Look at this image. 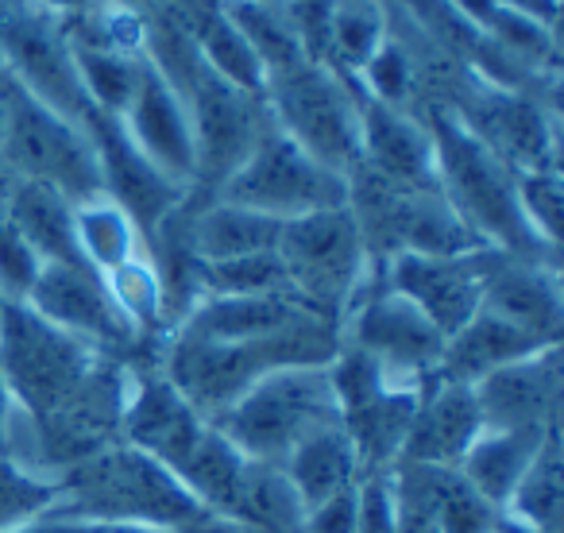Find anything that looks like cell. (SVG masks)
Listing matches in <instances>:
<instances>
[{
    "label": "cell",
    "instance_id": "6da1fadb",
    "mask_svg": "<svg viewBox=\"0 0 564 533\" xmlns=\"http://www.w3.org/2000/svg\"><path fill=\"white\" fill-rule=\"evenodd\" d=\"M40 518V514H35ZM43 518L105 525H163L182 533H240L213 518L171 471L132 445H105L101 453L70 464L63 483L51 487Z\"/></svg>",
    "mask_w": 564,
    "mask_h": 533
},
{
    "label": "cell",
    "instance_id": "7a4b0ae2",
    "mask_svg": "<svg viewBox=\"0 0 564 533\" xmlns=\"http://www.w3.org/2000/svg\"><path fill=\"white\" fill-rule=\"evenodd\" d=\"M345 329L337 317L310 314L291 329L243 345H213L178 333L166 352V383L205 417L217 422L251 383L282 368H325L337 356Z\"/></svg>",
    "mask_w": 564,
    "mask_h": 533
},
{
    "label": "cell",
    "instance_id": "3957f363",
    "mask_svg": "<svg viewBox=\"0 0 564 533\" xmlns=\"http://www.w3.org/2000/svg\"><path fill=\"white\" fill-rule=\"evenodd\" d=\"M417 117L430 128L437 189L453 205L456 217L468 225V232L484 248L553 263V248H545L533 236V228L518 209V174L441 105H422Z\"/></svg>",
    "mask_w": 564,
    "mask_h": 533
},
{
    "label": "cell",
    "instance_id": "277c9868",
    "mask_svg": "<svg viewBox=\"0 0 564 533\" xmlns=\"http://www.w3.org/2000/svg\"><path fill=\"white\" fill-rule=\"evenodd\" d=\"M333 422H340V410L325 368H282L251 383L213 425L251 460L282 464Z\"/></svg>",
    "mask_w": 564,
    "mask_h": 533
},
{
    "label": "cell",
    "instance_id": "5b68a950",
    "mask_svg": "<svg viewBox=\"0 0 564 533\" xmlns=\"http://www.w3.org/2000/svg\"><path fill=\"white\" fill-rule=\"evenodd\" d=\"M271 124L340 178L360 166V86L325 63H302L263 86Z\"/></svg>",
    "mask_w": 564,
    "mask_h": 533
},
{
    "label": "cell",
    "instance_id": "8992f818",
    "mask_svg": "<svg viewBox=\"0 0 564 533\" xmlns=\"http://www.w3.org/2000/svg\"><path fill=\"white\" fill-rule=\"evenodd\" d=\"M0 89L9 101L0 163L17 178H32L58 189L74 205L101 194V163H97V148L86 128L32 97L4 70H0Z\"/></svg>",
    "mask_w": 564,
    "mask_h": 533
},
{
    "label": "cell",
    "instance_id": "52a82bcc",
    "mask_svg": "<svg viewBox=\"0 0 564 533\" xmlns=\"http://www.w3.org/2000/svg\"><path fill=\"white\" fill-rule=\"evenodd\" d=\"M274 255L286 271L294 298L337 322L356 291L368 283L371 259L348 205L282 220Z\"/></svg>",
    "mask_w": 564,
    "mask_h": 533
},
{
    "label": "cell",
    "instance_id": "ba28073f",
    "mask_svg": "<svg viewBox=\"0 0 564 533\" xmlns=\"http://www.w3.org/2000/svg\"><path fill=\"white\" fill-rule=\"evenodd\" d=\"M220 202L256 209L271 220H294L306 213L348 205V178L322 166L274 124L263 128L251 155L217 189Z\"/></svg>",
    "mask_w": 564,
    "mask_h": 533
},
{
    "label": "cell",
    "instance_id": "9c48e42d",
    "mask_svg": "<svg viewBox=\"0 0 564 533\" xmlns=\"http://www.w3.org/2000/svg\"><path fill=\"white\" fill-rule=\"evenodd\" d=\"M182 101H186L189 124H194V159H197L189 197L209 202L232 178L236 166L251 155L263 128L271 124V112H267L263 97L228 86L205 63H197L194 78L182 89Z\"/></svg>",
    "mask_w": 564,
    "mask_h": 533
},
{
    "label": "cell",
    "instance_id": "30bf717a",
    "mask_svg": "<svg viewBox=\"0 0 564 533\" xmlns=\"http://www.w3.org/2000/svg\"><path fill=\"white\" fill-rule=\"evenodd\" d=\"M0 63L12 81L86 128L94 120L86 89H82L74 47L63 20L35 9L32 0H0Z\"/></svg>",
    "mask_w": 564,
    "mask_h": 533
},
{
    "label": "cell",
    "instance_id": "8fae6325",
    "mask_svg": "<svg viewBox=\"0 0 564 533\" xmlns=\"http://www.w3.org/2000/svg\"><path fill=\"white\" fill-rule=\"evenodd\" d=\"M345 314L348 322H340V329H348L345 340L360 348V352H368L371 360H379V368L387 371V379L394 387L422 391L430 383L433 371H437L445 337L402 294H394L387 283H364L356 291V298L348 302Z\"/></svg>",
    "mask_w": 564,
    "mask_h": 533
},
{
    "label": "cell",
    "instance_id": "7c38bea8",
    "mask_svg": "<svg viewBox=\"0 0 564 533\" xmlns=\"http://www.w3.org/2000/svg\"><path fill=\"white\" fill-rule=\"evenodd\" d=\"M20 306L89 348H128L135 340L105 279L86 263H43Z\"/></svg>",
    "mask_w": 564,
    "mask_h": 533
},
{
    "label": "cell",
    "instance_id": "4fadbf2b",
    "mask_svg": "<svg viewBox=\"0 0 564 533\" xmlns=\"http://www.w3.org/2000/svg\"><path fill=\"white\" fill-rule=\"evenodd\" d=\"M479 309L514 325L541 345H556L564 322L556 266L549 259L484 248L479 251Z\"/></svg>",
    "mask_w": 564,
    "mask_h": 533
},
{
    "label": "cell",
    "instance_id": "5bb4252c",
    "mask_svg": "<svg viewBox=\"0 0 564 533\" xmlns=\"http://www.w3.org/2000/svg\"><path fill=\"white\" fill-rule=\"evenodd\" d=\"M89 140L97 148V163H101V194L109 197L112 205L128 213L140 236L148 240L182 202H186L189 189L174 186L132 140L120 128L117 117H105V112H94V120L86 124Z\"/></svg>",
    "mask_w": 564,
    "mask_h": 533
},
{
    "label": "cell",
    "instance_id": "9a60e30c",
    "mask_svg": "<svg viewBox=\"0 0 564 533\" xmlns=\"http://www.w3.org/2000/svg\"><path fill=\"white\" fill-rule=\"evenodd\" d=\"M479 251L468 255H402L379 263L383 283L410 302L441 337H453L479 314Z\"/></svg>",
    "mask_w": 564,
    "mask_h": 533
},
{
    "label": "cell",
    "instance_id": "2e32d148",
    "mask_svg": "<svg viewBox=\"0 0 564 533\" xmlns=\"http://www.w3.org/2000/svg\"><path fill=\"white\" fill-rule=\"evenodd\" d=\"M120 128L128 132V140L174 182V186L189 189L194 186V124H189V109L182 101V94L155 70L143 66L140 86H135L128 109L120 112Z\"/></svg>",
    "mask_w": 564,
    "mask_h": 533
},
{
    "label": "cell",
    "instance_id": "e0dca14e",
    "mask_svg": "<svg viewBox=\"0 0 564 533\" xmlns=\"http://www.w3.org/2000/svg\"><path fill=\"white\" fill-rule=\"evenodd\" d=\"M479 414L487 429H545L561 410V345L538 348L533 356L507 363L479 379Z\"/></svg>",
    "mask_w": 564,
    "mask_h": 533
},
{
    "label": "cell",
    "instance_id": "ac0fdd59",
    "mask_svg": "<svg viewBox=\"0 0 564 533\" xmlns=\"http://www.w3.org/2000/svg\"><path fill=\"white\" fill-rule=\"evenodd\" d=\"M120 425L128 437L124 445L148 453L174 476L189 460V453L202 445L213 422H205L166 379H140L124 399Z\"/></svg>",
    "mask_w": 564,
    "mask_h": 533
},
{
    "label": "cell",
    "instance_id": "d6986e66",
    "mask_svg": "<svg viewBox=\"0 0 564 533\" xmlns=\"http://www.w3.org/2000/svg\"><path fill=\"white\" fill-rule=\"evenodd\" d=\"M484 429L487 425L471 387L430 379L422 387V394H417V410H414V422H410L399 464L456 468Z\"/></svg>",
    "mask_w": 564,
    "mask_h": 533
},
{
    "label": "cell",
    "instance_id": "ffe728a7",
    "mask_svg": "<svg viewBox=\"0 0 564 533\" xmlns=\"http://www.w3.org/2000/svg\"><path fill=\"white\" fill-rule=\"evenodd\" d=\"M360 166L391 186H437L425 120L360 94Z\"/></svg>",
    "mask_w": 564,
    "mask_h": 533
},
{
    "label": "cell",
    "instance_id": "44dd1931",
    "mask_svg": "<svg viewBox=\"0 0 564 533\" xmlns=\"http://www.w3.org/2000/svg\"><path fill=\"white\" fill-rule=\"evenodd\" d=\"M317 314L294 294H256V298H202L186 317L182 329L186 337L213 340V345H243V340H263L271 333L291 329L294 322Z\"/></svg>",
    "mask_w": 564,
    "mask_h": 533
},
{
    "label": "cell",
    "instance_id": "7402d4cb",
    "mask_svg": "<svg viewBox=\"0 0 564 533\" xmlns=\"http://www.w3.org/2000/svg\"><path fill=\"white\" fill-rule=\"evenodd\" d=\"M538 348H549V345L525 337L522 329H514V325L499 322L495 314L479 309L468 325H460L453 337H445V348H441L433 379L476 387L479 379H487L491 371L507 368V363L522 360V356H533Z\"/></svg>",
    "mask_w": 564,
    "mask_h": 533
},
{
    "label": "cell",
    "instance_id": "603a6c76",
    "mask_svg": "<svg viewBox=\"0 0 564 533\" xmlns=\"http://www.w3.org/2000/svg\"><path fill=\"white\" fill-rule=\"evenodd\" d=\"M186 209H189V243H194V255L202 263L259 255V251H274V243H279L282 220H271L256 209L220 202V197L197 202L189 194H186Z\"/></svg>",
    "mask_w": 564,
    "mask_h": 533
},
{
    "label": "cell",
    "instance_id": "cb8c5ba5",
    "mask_svg": "<svg viewBox=\"0 0 564 533\" xmlns=\"http://www.w3.org/2000/svg\"><path fill=\"white\" fill-rule=\"evenodd\" d=\"M549 429L553 425H545V429H484L476 445L464 453V460L456 464V471L479 499H487L495 510H507L510 494L522 483L525 468L533 464Z\"/></svg>",
    "mask_w": 564,
    "mask_h": 533
},
{
    "label": "cell",
    "instance_id": "d4e9b609",
    "mask_svg": "<svg viewBox=\"0 0 564 533\" xmlns=\"http://www.w3.org/2000/svg\"><path fill=\"white\" fill-rule=\"evenodd\" d=\"M9 220L40 255V263H86L74 236V202L32 178H17L9 189ZM89 266V263H86Z\"/></svg>",
    "mask_w": 564,
    "mask_h": 533
},
{
    "label": "cell",
    "instance_id": "484cf974",
    "mask_svg": "<svg viewBox=\"0 0 564 533\" xmlns=\"http://www.w3.org/2000/svg\"><path fill=\"white\" fill-rule=\"evenodd\" d=\"M286 483L294 487L299 502L306 510H314L317 502L333 499V494L348 491V487L360 483V460H356V448L348 440L345 425L333 422L325 429L310 433L299 448H294L286 460L279 464Z\"/></svg>",
    "mask_w": 564,
    "mask_h": 533
},
{
    "label": "cell",
    "instance_id": "4316f807",
    "mask_svg": "<svg viewBox=\"0 0 564 533\" xmlns=\"http://www.w3.org/2000/svg\"><path fill=\"white\" fill-rule=\"evenodd\" d=\"M225 522L240 533H302L306 507L286 483L279 464L248 460L225 507Z\"/></svg>",
    "mask_w": 564,
    "mask_h": 533
},
{
    "label": "cell",
    "instance_id": "83f0119b",
    "mask_svg": "<svg viewBox=\"0 0 564 533\" xmlns=\"http://www.w3.org/2000/svg\"><path fill=\"white\" fill-rule=\"evenodd\" d=\"M417 394L422 391H410V387H387L368 406L340 417L364 476L368 471H391L402 460V445H406L410 422H414Z\"/></svg>",
    "mask_w": 564,
    "mask_h": 533
},
{
    "label": "cell",
    "instance_id": "f1b7e54d",
    "mask_svg": "<svg viewBox=\"0 0 564 533\" xmlns=\"http://www.w3.org/2000/svg\"><path fill=\"white\" fill-rule=\"evenodd\" d=\"M391 35L387 4L379 0H329V24H325V55L322 63L340 78L356 81L379 43Z\"/></svg>",
    "mask_w": 564,
    "mask_h": 533
},
{
    "label": "cell",
    "instance_id": "f546056e",
    "mask_svg": "<svg viewBox=\"0 0 564 533\" xmlns=\"http://www.w3.org/2000/svg\"><path fill=\"white\" fill-rule=\"evenodd\" d=\"M228 17L240 28V35L248 40V47L256 51L259 66L267 78L286 74L302 63H314L302 43L299 28H294L286 4H263V0H225Z\"/></svg>",
    "mask_w": 564,
    "mask_h": 533
},
{
    "label": "cell",
    "instance_id": "4dcf8cb0",
    "mask_svg": "<svg viewBox=\"0 0 564 533\" xmlns=\"http://www.w3.org/2000/svg\"><path fill=\"white\" fill-rule=\"evenodd\" d=\"M561 507H564V460H561V429L553 425L502 514L530 525L538 533H561Z\"/></svg>",
    "mask_w": 564,
    "mask_h": 533
},
{
    "label": "cell",
    "instance_id": "1f68e13d",
    "mask_svg": "<svg viewBox=\"0 0 564 533\" xmlns=\"http://www.w3.org/2000/svg\"><path fill=\"white\" fill-rule=\"evenodd\" d=\"M74 236H78L82 259L94 266L97 275H109L112 266L128 263V259H135L143 251L140 228L105 194L74 205Z\"/></svg>",
    "mask_w": 564,
    "mask_h": 533
},
{
    "label": "cell",
    "instance_id": "d6a6232c",
    "mask_svg": "<svg viewBox=\"0 0 564 533\" xmlns=\"http://www.w3.org/2000/svg\"><path fill=\"white\" fill-rule=\"evenodd\" d=\"M202 298H256V294H291L286 271L274 251L259 255L225 259V263H202L197 271Z\"/></svg>",
    "mask_w": 564,
    "mask_h": 533
},
{
    "label": "cell",
    "instance_id": "836d02e7",
    "mask_svg": "<svg viewBox=\"0 0 564 533\" xmlns=\"http://www.w3.org/2000/svg\"><path fill=\"white\" fill-rule=\"evenodd\" d=\"M109 286V298L117 302V309L124 314V322L140 329H155L166 322V306H163V283L155 275V263L148 259V251H140L128 263L112 266L109 275H101Z\"/></svg>",
    "mask_w": 564,
    "mask_h": 533
},
{
    "label": "cell",
    "instance_id": "e575fe53",
    "mask_svg": "<svg viewBox=\"0 0 564 533\" xmlns=\"http://www.w3.org/2000/svg\"><path fill=\"white\" fill-rule=\"evenodd\" d=\"M502 510L479 499L456 468H441L437 487V533H491Z\"/></svg>",
    "mask_w": 564,
    "mask_h": 533
},
{
    "label": "cell",
    "instance_id": "d590c367",
    "mask_svg": "<svg viewBox=\"0 0 564 533\" xmlns=\"http://www.w3.org/2000/svg\"><path fill=\"white\" fill-rule=\"evenodd\" d=\"M561 174L556 171H530L518 174V209H522L525 225L533 228L545 248L556 251V236H561Z\"/></svg>",
    "mask_w": 564,
    "mask_h": 533
},
{
    "label": "cell",
    "instance_id": "8d00e7d4",
    "mask_svg": "<svg viewBox=\"0 0 564 533\" xmlns=\"http://www.w3.org/2000/svg\"><path fill=\"white\" fill-rule=\"evenodd\" d=\"M4 205H0V298L24 302L43 263H40V255L28 248L24 236L17 232V225L9 220V209H4Z\"/></svg>",
    "mask_w": 564,
    "mask_h": 533
},
{
    "label": "cell",
    "instance_id": "74e56055",
    "mask_svg": "<svg viewBox=\"0 0 564 533\" xmlns=\"http://www.w3.org/2000/svg\"><path fill=\"white\" fill-rule=\"evenodd\" d=\"M356 533H399L391 471H368L356 483Z\"/></svg>",
    "mask_w": 564,
    "mask_h": 533
},
{
    "label": "cell",
    "instance_id": "f35d334b",
    "mask_svg": "<svg viewBox=\"0 0 564 533\" xmlns=\"http://www.w3.org/2000/svg\"><path fill=\"white\" fill-rule=\"evenodd\" d=\"M302 533H356V487L333 494V499L317 502L314 510H306Z\"/></svg>",
    "mask_w": 564,
    "mask_h": 533
},
{
    "label": "cell",
    "instance_id": "ab89813d",
    "mask_svg": "<svg viewBox=\"0 0 564 533\" xmlns=\"http://www.w3.org/2000/svg\"><path fill=\"white\" fill-rule=\"evenodd\" d=\"M32 4L51 12L55 20H70V17H82V12L97 9V4H105V0H32Z\"/></svg>",
    "mask_w": 564,
    "mask_h": 533
},
{
    "label": "cell",
    "instance_id": "60d3db41",
    "mask_svg": "<svg viewBox=\"0 0 564 533\" xmlns=\"http://www.w3.org/2000/svg\"><path fill=\"white\" fill-rule=\"evenodd\" d=\"M9 440H12V410H9V394L0 387V453H9Z\"/></svg>",
    "mask_w": 564,
    "mask_h": 533
},
{
    "label": "cell",
    "instance_id": "b9f144b4",
    "mask_svg": "<svg viewBox=\"0 0 564 533\" xmlns=\"http://www.w3.org/2000/svg\"><path fill=\"white\" fill-rule=\"evenodd\" d=\"M491 533H538V530H530V525H522V522H514V518L502 514V518H499V525H495Z\"/></svg>",
    "mask_w": 564,
    "mask_h": 533
},
{
    "label": "cell",
    "instance_id": "7bdbcfd3",
    "mask_svg": "<svg viewBox=\"0 0 564 533\" xmlns=\"http://www.w3.org/2000/svg\"><path fill=\"white\" fill-rule=\"evenodd\" d=\"M12 182H17V174H12L9 166L0 163V205L9 202V189H12Z\"/></svg>",
    "mask_w": 564,
    "mask_h": 533
},
{
    "label": "cell",
    "instance_id": "ee69618b",
    "mask_svg": "<svg viewBox=\"0 0 564 533\" xmlns=\"http://www.w3.org/2000/svg\"><path fill=\"white\" fill-rule=\"evenodd\" d=\"M4 128H9V101H4V89H0V143H4Z\"/></svg>",
    "mask_w": 564,
    "mask_h": 533
},
{
    "label": "cell",
    "instance_id": "f6af8a7d",
    "mask_svg": "<svg viewBox=\"0 0 564 533\" xmlns=\"http://www.w3.org/2000/svg\"><path fill=\"white\" fill-rule=\"evenodd\" d=\"M263 4H286V0H263Z\"/></svg>",
    "mask_w": 564,
    "mask_h": 533
},
{
    "label": "cell",
    "instance_id": "bcb514c9",
    "mask_svg": "<svg viewBox=\"0 0 564 533\" xmlns=\"http://www.w3.org/2000/svg\"><path fill=\"white\" fill-rule=\"evenodd\" d=\"M379 4H399V0H379Z\"/></svg>",
    "mask_w": 564,
    "mask_h": 533
},
{
    "label": "cell",
    "instance_id": "7dc6e473",
    "mask_svg": "<svg viewBox=\"0 0 564 533\" xmlns=\"http://www.w3.org/2000/svg\"><path fill=\"white\" fill-rule=\"evenodd\" d=\"M0 309H4V298H0Z\"/></svg>",
    "mask_w": 564,
    "mask_h": 533
},
{
    "label": "cell",
    "instance_id": "c3c4849f",
    "mask_svg": "<svg viewBox=\"0 0 564 533\" xmlns=\"http://www.w3.org/2000/svg\"><path fill=\"white\" fill-rule=\"evenodd\" d=\"M0 70H4V63H0Z\"/></svg>",
    "mask_w": 564,
    "mask_h": 533
}]
</instances>
